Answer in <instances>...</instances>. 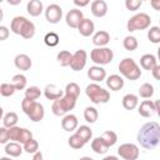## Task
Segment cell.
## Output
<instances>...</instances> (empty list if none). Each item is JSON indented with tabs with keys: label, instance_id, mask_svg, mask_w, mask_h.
I'll return each mask as SVG.
<instances>
[{
	"label": "cell",
	"instance_id": "836d02e7",
	"mask_svg": "<svg viewBox=\"0 0 160 160\" xmlns=\"http://www.w3.org/2000/svg\"><path fill=\"white\" fill-rule=\"evenodd\" d=\"M68 144H69V146L72 148V149H81V148H84V145H85L86 142L75 132L74 135H71V136L68 139Z\"/></svg>",
	"mask_w": 160,
	"mask_h": 160
},
{
	"label": "cell",
	"instance_id": "e0dca14e",
	"mask_svg": "<svg viewBox=\"0 0 160 160\" xmlns=\"http://www.w3.org/2000/svg\"><path fill=\"white\" fill-rule=\"evenodd\" d=\"M14 64H15V66H16L19 70H21V71H28V70H30V68H31V65H32L31 59H30L26 54H18V55L15 56V59H14Z\"/></svg>",
	"mask_w": 160,
	"mask_h": 160
},
{
	"label": "cell",
	"instance_id": "ba28073f",
	"mask_svg": "<svg viewBox=\"0 0 160 160\" xmlns=\"http://www.w3.org/2000/svg\"><path fill=\"white\" fill-rule=\"evenodd\" d=\"M118 154L124 160H136L139 158L140 151H139L138 145L132 142H125L118 148Z\"/></svg>",
	"mask_w": 160,
	"mask_h": 160
},
{
	"label": "cell",
	"instance_id": "277c9868",
	"mask_svg": "<svg viewBox=\"0 0 160 160\" xmlns=\"http://www.w3.org/2000/svg\"><path fill=\"white\" fill-rule=\"evenodd\" d=\"M119 71L124 78H126L128 80H131V81L138 80L141 76V70H140L139 65L131 58H124L119 62Z\"/></svg>",
	"mask_w": 160,
	"mask_h": 160
},
{
	"label": "cell",
	"instance_id": "7a4b0ae2",
	"mask_svg": "<svg viewBox=\"0 0 160 160\" xmlns=\"http://www.w3.org/2000/svg\"><path fill=\"white\" fill-rule=\"evenodd\" d=\"M10 30L24 39H31L35 35L34 22L28 20L25 16H15L10 22Z\"/></svg>",
	"mask_w": 160,
	"mask_h": 160
},
{
	"label": "cell",
	"instance_id": "c3c4849f",
	"mask_svg": "<svg viewBox=\"0 0 160 160\" xmlns=\"http://www.w3.org/2000/svg\"><path fill=\"white\" fill-rule=\"evenodd\" d=\"M74 4H75L76 6H80V8H82V6H86V5H89V0H74Z\"/></svg>",
	"mask_w": 160,
	"mask_h": 160
},
{
	"label": "cell",
	"instance_id": "9c48e42d",
	"mask_svg": "<svg viewBox=\"0 0 160 160\" xmlns=\"http://www.w3.org/2000/svg\"><path fill=\"white\" fill-rule=\"evenodd\" d=\"M62 18V9L58 4H50L45 9V19L50 24H58Z\"/></svg>",
	"mask_w": 160,
	"mask_h": 160
},
{
	"label": "cell",
	"instance_id": "9f6ffc18",
	"mask_svg": "<svg viewBox=\"0 0 160 160\" xmlns=\"http://www.w3.org/2000/svg\"><path fill=\"white\" fill-rule=\"evenodd\" d=\"M158 60L160 61V46H159V49H158Z\"/></svg>",
	"mask_w": 160,
	"mask_h": 160
},
{
	"label": "cell",
	"instance_id": "6f0895ef",
	"mask_svg": "<svg viewBox=\"0 0 160 160\" xmlns=\"http://www.w3.org/2000/svg\"><path fill=\"white\" fill-rule=\"evenodd\" d=\"M0 160H12V159H10V158H5V156H4V158H1Z\"/></svg>",
	"mask_w": 160,
	"mask_h": 160
},
{
	"label": "cell",
	"instance_id": "d590c367",
	"mask_svg": "<svg viewBox=\"0 0 160 160\" xmlns=\"http://www.w3.org/2000/svg\"><path fill=\"white\" fill-rule=\"evenodd\" d=\"M59 41H60V38H59V35H58L56 32H54V31H50V32H48V34L44 36V42H45L48 46H50V48L56 46V45L59 44Z\"/></svg>",
	"mask_w": 160,
	"mask_h": 160
},
{
	"label": "cell",
	"instance_id": "2e32d148",
	"mask_svg": "<svg viewBox=\"0 0 160 160\" xmlns=\"http://www.w3.org/2000/svg\"><path fill=\"white\" fill-rule=\"evenodd\" d=\"M105 82H106V86L112 91H119L124 88V79L118 74H112L108 76Z\"/></svg>",
	"mask_w": 160,
	"mask_h": 160
},
{
	"label": "cell",
	"instance_id": "ac0fdd59",
	"mask_svg": "<svg viewBox=\"0 0 160 160\" xmlns=\"http://www.w3.org/2000/svg\"><path fill=\"white\" fill-rule=\"evenodd\" d=\"M139 114L142 118H150L154 115V112H156L155 110V102H152L151 100H144L140 102L139 109H138Z\"/></svg>",
	"mask_w": 160,
	"mask_h": 160
},
{
	"label": "cell",
	"instance_id": "db71d44e",
	"mask_svg": "<svg viewBox=\"0 0 160 160\" xmlns=\"http://www.w3.org/2000/svg\"><path fill=\"white\" fill-rule=\"evenodd\" d=\"M8 2L11 4V5H18V4L21 2V0H8Z\"/></svg>",
	"mask_w": 160,
	"mask_h": 160
},
{
	"label": "cell",
	"instance_id": "30bf717a",
	"mask_svg": "<svg viewBox=\"0 0 160 160\" xmlns=\"http://www.w3.org/2000/svg\"><path fill=\"white\" fill-rule=\"evenodd\" d=\"M86 60H88V54L85 50L80 49V50H76L74 54H72V59H71V64H70V68L74 70V71H80L85 68L86 65Z\"/></svg>",
	"mask_w": 160,
	"mask_h": 160
},
{
	"label": "cell",
	"instance_id": "4316f807",
	"mask_svg": "<svg viewBox=\"0 0 160 160\" xmlns=\"http://www.w3.org/2000/svg\"><path fill=\"white\" fill-rule=\"evenodd\" d=\"M19 118H18V114L14 112V111H9L6 112L4 116H2V126L10 129L12 126H16V122H18Z\"/></svg>",
	"mask_w": 160,
	"mask_h": 160
},
{
	"label": "cell",
	"instance_id": "60d3db41",
	"mask_svg": "<svg viewBox=\"0 0 160 160\" xmlns=\"http://www.w3.org/2000/svg\"><path fill=\"white\" fill-rule=\"evenodd\" d=\"M64 91H65V94L72 95V96H75L76 99H78L79 95H80V88H79V85H78L76 82H69V84H66Z\"/></svg>",
	"mask_w": 160,
	"mask_h": 160
},
{
	"label": "cell",
	"instance_id": "11a10c76",
	"mask_svg": "<svg viewBox=\"0 0 160 160\" xmlns=\"http://www.w3.org/2000/svg\"><path fill=\"white\" fill-rule=\"evenodd\" d=\"M79 160H94V159L90 158V156H82V158H80Z\"/></svg>",
	"mask_w": 160,
	"mask_h": 160
},
{
	"label": "cell",
	"instance_id": "d4e9b609",
	"mask_svg": "<svg viewBox=\"0 0 160 160\" xmlns=\"http://www.w3.org/2000/svg\"><path fill=\"white\" fill-rule=\"evenodd\" d=\"M26 9L31 16H39L42 12L44 6H42V2L40 0H30L26 5Z\"/></svg>",
	"mask_w": 160,
	"mask_h": 160
},
{
	"label": "cell",
	"instance_id": "f1b7e54d",
	"mask_svg": "<svg viewBox=\"0 0 160 160\" xmlns=\"http://www.w3.org/2000/svg\"><path fill=\"white\" fill-rule=\"evenodd\" d=\"M11 84L15 86L16 90H24V89L26 88V84H28L26 76H25L24 74H16V75L12 76Z\"/></svg>",
	"mask_w": 160,
	"mask_h": 160
},
{
	"label": "cell",
	"instance_id": "44dd1931",
	"mask_svg": "<svg viewBox=\"0 0 160 160\" xmlns=\"http://www.w3.org/2000/svg\"><path fill=\"white\" fill-rule=\"evenodd\" d=\"M28 116H29V119H30L31 121H34V122H39V121H41V120L44 119V116H45L44 106H42L40 102L36 101V104L34 105L32 110L28 114Z\"/></svg>",
	"mask_w": 160,
	"mask_h": 160
},
{
	"label": "cell",
	"instance_id": "ee69618b",
	"mask_svg": "<svg viewBox=\"0 0 160 160\" xmlns=\"http://www.w3.org/2000/svg\"><path fill=\"white\" fill-rule=\"evenodd\" d=\"M141 5H142L141 0H126L125 1V6L130 11H136Z\"/></svg>",
	"mask_w": 160,
	"mask_h": 160
},
{
	"label": "cell",
	"instance_id": "603a6c76",
	"mask_svg": "<svg viewBox=\"0 0 160 160\" xmlns=\"http://www.w3.org/2000/svg\"><path fill=\"white\" fill-rule=\"evenodd\" d=\"M5 152L9 155V156H12V158H18L21 155V152L24 151V146H21V144L19 142H15V141H11V142H8L5 145Z\"/></svg>",
	"mask_w": 160,
	"mask_h": 160
},
{
	"label": "cell",
	"instance_id": "816d5d0a",
	"mask_svg": "<svg viewBox=\"0 0 160 160\" xmlns=\"http://www.w3.org/2000/svg\"><path fill=\"white\" fill-rule=\"evenodd\" d=\"M155 110H156L158 115L160 116V100H156L155 101Z\"/></svg>",
	"mask_w": 160,
	"mask_h": 160
},
{
	"label": "cell",
	"instance_id": "1f68e13d",
	"mask_svg": "<svg viewBox=\"0 0 160 160\" xmlns=\"http://www.w3.org/2000/svg\"><path fill=\"white\" fill-rule=\"evenodd\" d=\"M122 46H124V49L128 50V51H134V50H136L138 46H139L138 39H136L135 36L129 35V36L124 38V40H122Z\"/></svg>",
	"mask_w": 160,
	"mask_h": 160
},
{
	"label": "cell",
	"instance_id": "cb8c5ba5",
	"mask_svg": "<svg viewBox=\"0 0 160 160\" xmlns=\"http://www.w3.org/2000/svg\"><path fill=\"white\" fill-rule=\"evenodd\" d=\"M91 149L94 150V152H96V154H105V152H108V150H109V145L102 140V138L101 136H98V138H95L92 141H91Z\"/></svg>",
	"mask_w": 160,
	"mask_h": 160
},
{
	"label": "cell",
	"instance_id": "f907efd6",
	"mask_svg": "<svg viewBox=\"0 0 160 160\" xmlns=\"http://www.w3.org/2000/svg\"><path fill=\"white\" fill-rule=\"evenodd\" d=\"M32 160H44L41 151H38V152H35V154L32 155Z\"/></svg>",
	"mask_w": 160,
	"mask_h": 160
},
{
	"label": "cell",
	"instance_id": "4dcf8cb0",
	"mask_svg": "<svg viewBox=\"0 0 160 160\" xmlns=\"http://www.w3.org/2000/svg\"><path fill=\"white\" fill-rule=\"evenodd\" d=\"M98 118H99V112H98V110L94 106L85 108V110H84V119H85V121L92 124V122H95L98 120Z\"/></svg>",
	"mask_w": 160,
	"mask_h": 160
},
{
	"label": "cell",
	"instance_id": "7c38bea8",
	"mask_svg": "<svg viewBox=\"0 0 160 160\" xmlns=\"http://www.w3.org/2000/svg\"><path fill=\"white\" fill-rule=\"evenodd\" d=\"M88 78L90 80H92L94 82L102 81V80L106 79V70L102 66H99V65L90 66L89 70H88Z\"/></svg>",
	"mask_w": 160,
	"mask_h": 160
},
{
	"label": "cell",
	"instance_id": "8d00e7d4",
	"mask_svg": "<svg viewBox=\"0 0 160 160\" xmlns=\"http://www.w3.org/2000/svg\"><path fill=\"white\" fill-rule=\"evenodd\" d=\"M41 95V90L38 88V86H29L26 90H25V98L29 99V100H34L36 101Z\"/></svg>",
	"mask_w": 160,
	"mask_h": 160
},
{
	"label": "cell",
	"instance_id": "680465c9",
	"mask_svg": "<svg viewBox=\"0 0 160 160\" xmlns=\"http://www.w3.org/2000/svg\"><path fill=\"white\" fill-rule=\"evenodd\" d=\"M159 21H160V20H159Z\"/></svg>",
	"mask_w": 160,
	"mask_h": 160
},
{
	"label": "cell",
	"instance_id": "8992f818",
	"mask_svg": "<svg viewBox=\"0 0 160 160\" xmlns=\"http://www.w3.org/2000/svg\"><path fill=\"white\" fill-rule=\"evenodd\" d=\"M151 24V18L150 15H148L146 12H139L135 14L134 16H131L128 22H126V29L132 32L136 30H145L150 26Z\"/></svg>",
	"mask_w": 160,
	"mask_h": 160
},
{
	"label": "cell",
	"instance_id": "4fadbf2b",
	"mask_svg": "<svg viewBox=\"0 0 160 160\" xmlns=\"http://www.w3.org/2000/svg\"><path fill=\"white\" fill-rule=\"evenodd\" d=\"M44 95L48 100H58V99H61L64 95H65V91L61 90L59 86H56L55 84H49L45 86L44 89Z\"/></svg>",
	"mask_w": 160,
	"mask_h": 160
},
{
	"label": "cell",
	"instance_id": "d6a6232c",
	"mask_svg": "<svg viewBox=\"0 0 160 160\" xmlns=\"http://www.w3.org/2000/svg\"><path fill=\"white\" fill-rule=\"evenodd\" d=\"M76 134H78L85 142L90 141L91 138H92V131H91V129H90L88 125H80V126L78 128V130H76Z\"/></svg>",
	"mask_w": 160,
	"mask_h": 160
},
{
	"label": "cell",
	"instance_id": "74e56055",
	"mask_svg": "<svg viewBox=\"0 0 160 160\" xmlns=\"http://www.w3.org/2000/svg\"><path fill=\"white\" fill-rule=\"evenodd\" d=\"M101 138H102V140L109 145V148L112 146V145H115L116 141H118V135H116V132H115V131H111V130L104 131L102 135H101Z\"/></svg>",
	"mask_w": 160,
	"mask_h": 160
},
{
	"label": "cell",
	"instance_id": "d6986e66",
	"mask_svg": "<svg viewBox=\"0 0 160 160\" xmlns=\"http://www.w3.org/2000/svg\"><path fill=\"white\" fill-rule=\"evenodd\" d=\"M91 12L96 18H102L108 14V4L104 0H95L91 2Z\"/></svg>",
	"mask_w": 160,
	"mask_h": 160
},
{
	"label": "cell",
	"instance_id": "484cf974",
	"mask_svg": "<svg viewBox=\"0 0 160 160\" xmlns=\"http://www.w3.org/2000/svg\"><path fill=\"white\" fill-rule=\"evenodd\" d=\"M121 102H122L124 109H126V110H132V109H135V108L138 106V104H139V96L135 95V94H126V95L122 98Z\"/></svg>",
	"mask_w": 160,
	"mask_h": 160
},
{
	"label": "cell",
	"instance_id": "8fae6325",
	"mask_svg": "<svg viewBox=\"0 0 160 160\" xmlns=\"http://www.w3.org/2000/svg\"><path fill=\"white\" fill-rule=\"evenodd\" d=\"M84 14L80 9H71L68 11V14L65 15V21L68 24V26L72 28V29H78L80 22L84 20Z\"/></svg>",
	"mask_w": 160,
	"mask_h": 160
},
{
	"label": "cell",
	"instance_id": "b9f144b4",
	"mask_svg": "<svg viewBox=\"0 0 160 160\" xmlns=\"http://www.w3.org/2000/svg\"><path fill=\"white\" fill-rule=\"evenodd\" d=\"M8 131H9V139H10L11 141L18 142V141H19V138H20L21 128H20V126H12V128L8 129Z\"/></svg>",
	"mask_w": 160,
	"mask_h": 160
},
{
	"label": "cell",
	"instance_id": "7bdbcfd3",
	"mask_svg": "<svg viewBox=\"0 0 160 160\" xmlns=\"http://www.w3.org/2000/svg\"><path fill=\"white\" fill-rule=\"evenodd\" d=\"M35 104H36V101H34V100H29V99L24 98V100L21 101V109H22V111L28 115V114L32 110V108H34Z\"/></svg>",
	"mask_w": 160,
	"mask_h": 160
},
{
	"label": "cell",
	"instance_id": "5b68a950",
	"mask_svg": "<svg viewBox=\"0 0 160 160\" xmlns=\"http://www.w3.org/2000/svg\"><path fill=\"white\" fill-rule=\"evenodd\" d=\"M85 94L94 104H106L110 100V92L96 82L89 84L85 89Z\"/></svg>",
	"mask_w": 160,
	"mask_h": 160
},
{
	"label": "cell",
	"instance_id": "6da1fadb",
	"mask_svg": "<svg viewBox=\"0 0 160 160\" xmlns=\"http://www.w3.org/2000/svg\"><path fill=\"white\" fill-rule=\"evenodd\" d=\"M138 141L146 150L156 148L160 142V125L155 121L144 124L138 132Z\"/></svg>",
	"mask_w": 160,
	"mask_h": 160
},
{
	"label": "cell",
	"instance_id": "f546056e",
	"mask_svg": "<svg viewBox=\"0 0 160 160\" xmlns=\"http://www.w3.org/2000/svg\"><path fill=\"white\" fill-rule=\"evenodd\" d=\"M139 96L142 98V99H150L152 95H154V86L149 82H144L140 88H139V91H138Z\"/></svg>",
	"mask_w": 160,
	"mask_h": 160
},
{
	"label": "cell",
	"instance_id": "f6af8a7d",
	"mask_svg": "<svg viewBox=\"0 0 160 160\" xmlns=\"http://www.w3.org/2000/svg\"><path fill=\"white\" fill-rule=\"evenodd\" d=\"M9 140H10V139H9V131H8V128L1 126V128H0V142L6 145Z\"/></svg>",
	"mask_w": 160,
	"mask_h": 160
},
{
	"label": "cell",
	"instance_id": "83f0119b",
	"mask_svg": "<svg viewBox=\"0 0 160 160\" xmlns=\"http://www.w3.org/2000/svg\"><path fill=\"white\" fill-rule=\"evenodd\" d=\"M71 59H72V54L68 50H61L56 56V60L61 66H70Z\"/></svg>",
	"mask_w": 160,
	"mask_h": 160
},
{
	"label": "cell",
	"instance_id": "7402d4cb",
	"mask_svg": "<svg viewBox=\"0 0 160 160\" xmlns=\"http://www.w3.org/2000/svg\"><path fill=\"white\" fill-rule=\"evenodd\" d=\"M156 58L155 55L152 54H144L141 58H140V65L144 70H152L158 64H156Z\"/></svg>",
	"mask_w": 160,
	"mask_h": 160
},
{
	"label": "cell",
	"instance_id": "5bb4252c",
	"mask_svg": "<svg viewBox=\"0 0 160 160\" xmlns=\"http://www.w3.org/2000/svg\"><path fill=\"white\" fill-rule=\"evenodd\" d=\"M110 41V35L105 30H99L92 35V44L96 48H106Z\"/></svg>",
	"mask_w": 160,
	"mask_h": 160
},
{
	"label": "cell",
	"instance_id": "ab89813d",
	"mask_svg": "<svg viewBox=\"0 0 160 160\" xmlns=\"http://www.w3.org/2000/svg\"><path fill=\"white\" fill-rule=\"evenodd\" d=\"M22 146H24V151L28 154H35L39 151V142L34 138L30 139L28 142H25Z\"/></svg>",
	"mask_w": 160,
	"mask_h": 160
},
{
	"label": "cell",
	"instance_id": "9a60e30c",
	"mask_svg": "<svg viewBox=\"0 0 160 160\" xmlns=\"http://www.w3.org/2000/svg\"><path fill=\"white\" fill-rule=\"evenodd\" d=\"M79 126V121L78 118L74 114H66L65 116H62L61 120V128L65 131H74L76 130Z\"/></svg>",
	"mask_w": 160,
	"mask_h": 160
},
{
	"label": "cell",
	"instance_id": "bcb514c9",
	"mask_svg": "<svg viewBox=\"0 0 160 160\" xmlns=\"http://www.w3.org/2000/svg\"><path fill=\"white\" fill-rule=\"evenodd\" d=\"M8 36H9V29H8L6 26L1 25V26H0V40L4 41V40L8 39Z\"/></svg>",
	"mask_w": 160,
	"mask_h": 160
},
{
	"label": "cell",
	"instance_id": "3957f363",
	"mask_svg": "<svg viewBox=\"0 0 160 160\" xmlns=\"http://www.w3.org/2000/svg\"><path fill=\"white\" fill-rule=\"evenodd\" d=\"M76 98L69 94H65L61 99H58L51 105V111L56 116H65L70 110H72L76 105Z\"/></svg>",
	"mask_w": 160,
	"mask_h": 160
},
{
	"label": "cell",
	"instance_id": "7dc6e473",
	"mask_svg": "<svg viewBox=\"0 0 160 160\" xmlns=\"http://www.w3.org/2000/svg\"><path fill=\"white\" fill-rule=\"evenodd\" d=\"M151 74H152L154 79H156V80L160 81V65H156V66L151 70Z\"/></svg>",
	"mask_w": 160,
	"mask_h": 160
},
{
	"label": "cell",
	"instance_id": "f35d334b",
	"mask_svg": "<svg viewBox=\"0 0 160 160\" xmlns=\"http://www.w3.org/2000/svg\"><path fill=\"white\" fill-rule=\"evenodd\" d=\"M15 91H16V89L11 82H2L1 86H0V94L5 98H9V96L14 95Z\"/></svg>",
	"mask_w": 160,
	"mask_h": 160
},
{
	"label": "cell",
	"instance_id": "52a82bcc",
	"mask_svg": "<svg viewBox=\"0 0 160 160\" xmlns=\"http://www.w3.org/2000/svg\"><path fill=\"white\" fill-rule=\"evenodd\" d=\"M112 58H114V52L110 48H95L90 52L91 61L99 66L110 64L112 61Z\"/></svg>",
	"mask_w": 160,
	"mask_h": 160
},
{
	"label": "cell",
	"instance_id": "ffe728a7",
	"mask_svg": "<svg viewBox=\"0 0 160 160\" xmlns=\"http://www.w3.org/2000/svg\"><path fill=\"white\" fill-rule=\"evenodd\" d=\"M94 30H95V25H94L92 20L86 19V18L80 22V25H79V28H78V31L80 32V35H82V36H85V38L92 35V34H94Z\"/></svg>",
	"mask_w": 160,
	"mask_h": 160
},
{
	"label": "cell",
	"instance_id": "681fc988",
	"mask_svg": "<svg viewBox=\"0 0 160 160\" xmlns=\"http://www.w3.org/2000/svg\"><path fill=\"white\" fill-rule=\"evenodd\" d=\"M150 5L154 10H160V0H151Z\"/></svg>",
	"mask_w": 160,
	"mask_h": 160
},
{
	"label": "cell",
	"instance_id": "f5cc1de1",
	"mask_svg": "<svg viewBox=\"0 0 160 160\" xmlns=\"http://www.w3.org/2000/svg\"><path fill=\"white\" fill-rule=\"evenodd\" d=\"M102 160H120L118 156H115V155H109V156H105Z\"/></svg>",
	"mask_w": 160,
	"mask_h": 160
},
{
	"label": "cell",
	"instance_id": "e575fe53",
	"mask_svg": "<svg viewBox=\"0 0 160 160\" xmlns=\"http://www.w3.org/2000/svg\"><path fill=\"white\" fill-rule=\"evenodd\" d=\"M148 39L152 44H160V26H151L148 30Z\"/></svg>",
	"mask_w": 160,
	"mask_h": 160
}]
</instances>
